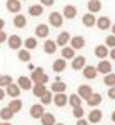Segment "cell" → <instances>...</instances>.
I'll return each instance as SVG.
<instances>
[{
  "label": "cell",
  "mask_w": 115,
  "mask_h": 125,
  "mask_svg": "<svg viewBox=\"0 0 115 125\" xmlns=\"http://www.w3.org/2000/svg\"><path fill=\"white\" fill-rule=\"evenodd\" d=\"M30 80H32V83H43V85H47L48 83V75L43 72L42 67H37V68H33V72H32V75H30Z\"/></svg>",
  "instance_id": "6da1fadb"
},
{
  "label": "cell",
  "mask_w": 115,
  "mask_h": 125,
  "mask_svg": "<svg viewBox=\"0 0 115 125\" xmlns=\"http://www.w3.org/2000/svg\"><path fill=\"white\" fill-rule=\"evenodd\" d=\"M48 23L52 25V27H62V23H63V17H62V13L60 12H52L50 15H48Z\"/></svg>",
  "instance_id": "7a4b0ae2"
},
{
  "label": "cell",
  "mask_w": 115,
  "mask_h": 125,
  "mask_svg": "<svg viewBox=\"0 0 115 125\" xmlns=\"http://www.w3.org/2000/svg\"><path fill=\"white\" fill-rule=\"evenodd\" d=\"M68 45L73 48V50H80V48L85 47V39L82 35H75V37H70V42Z\"/></svg>",
  "instance_id": "3957f363"
},
{
  "label": "cell",
  "mask_w": 115,
  "mask_h": 125,
  "mask_svg": "<svg viewBox=\"0 0 115 125\" xmlns=\"http://www.w3.org/2000/svg\"><path fill=\"white\" fill-rule=\"evenodd\" d=\"M7 43H9V47L12 50H19L23 45V40L20 39L19 35H10V37H7Z\"/></svg>",
  "instance_id": "277c9868"
},
{
  "label": "cell",
  "mask_w": 115,
  "mask_h": 125,
  "mask_svg": "<svg viewBox=\"0 0 115 125\" xmlns=\"http://www.w3.org/2000/svg\"><path fill=\"white\" fill-rule=\"evenodd\" d=\"M20 87L17 85V83H9V85L5 87V95H9V97H12V98H19V95H20Z\"/></svg>",
  "instance_id": "5b68a950"
},
{
  "label": "cell",
  "mask_w": 115,
  "mask_h": 125,
  "mask_svg": "<svg viewBox=\"0 0 115 125\" xmlns=\"http://www.w3.org/2000/svg\"><path fill=\"white\" fill-rule=\"evenodd\" d=\"M53 104L57 107H65L68 104V97L65 95V92H58V94H53Z\"/></svg>",
  "instance_id": "8992f818"
},
{
  "label": "cell",
  "mask_w": 115,
  "mask_h": 125,
  "mask_svg": "<svg viewBox=\"0 0 115 125\" xmlns=\"http://www.w3.org/2000/svg\"><path fill=\"white\" fill-rule=\"evenodd\" d=\"M62 17L67 20H72L77 17V7L75 5H65L63 10H62Z\"/></svg>",
  "instance_id": "52a82bcc"
},
{
  "label": "cell",
  "mask_w": 115,
  "mask_h": 125,
  "mask_svg": "<svg viewBox=\"0 0 115 125\" xmlns=\"http://www.w3.org/2000/svg\"><path fill=\"white\" fill-rule=\"evenodd\" d=\"M48 33H50V27H48L47 23H40L35 27V35H37L38 39H47Z\"/></svg>",
  "instance_id": "ba28073f"
},
{
  "label": "cell",
  "mask_w": 115,
  "mask_h": 125,
  "mask_svg": "<svg viewBox=\"0 0 115 125\" xmlns=\"http://www.w3.org/2000/svg\"><path fill=\"white\" fill-rule=\"evenodd\" d=\"M43 114H45V108H43L42 104H33L30 107V117L32 118H40Z\"/></svg>",
  "instance_id": "9c48e42d"
},
{
  "label": "cell",
  "mask_w": 115,
  "mask_h": 125,
  "mask_svg": "<svg viewBox=\"0 0 115 125\" xmlns=\"http://www.w3.org/2000/svg\"><path fill=\"white\" fill-rule=\"evenodd\" d=\"M87 65V58L84 57V55H78V57H73L72 58V68L73 70H82V68Z\"/></svg>",
  "instance_id": "30bf717a"
},
{
  "label": "cell",
  "mask_w": 115,
  "mask_h": 125,
  "mask_svg": "<svg viewBox=\"0 0 115 125\" xmlns=\"http://www.w3.org/2000/svg\"><path fill=\"white\" fill-rule=\"evenodd\" d=\"M95 68H97V72H98V73L107 75V73H110V72H112V63H110L108 60H105V58H104V60H100V63H98Z\"/></svg>",
  "instance_id": "8fae6325"
},
{
  "label": "cell",
  "mask_w": 115,
  "mask_h": 125,
  "mask_svg": "<svg viewBox=\"0 0 115 125\" xmlns=\"http://www.w3.org/2000/svg\"><path fill=\"white\" fill-rule=\"evenodd\" d=\"M7 10H9L10 13H20L22 2L20 0H7Z\"/></svg>",
  "instance_id": "7c38bea8"
},
{
  "label": "cell",
  "mask_w": 115,
  "mask_h": 125,
  "mask_svg": "<svg viewBox=\"0 0 115 125\" xmlns=\"http://www.w3.org/2000/svg\"><path fill=\"white\" fill-rule=\"evenodd\" d=\"M95 25L100 30H108L110 27H112V22H110V19H108V17H105V15H104V17H98V19L95 20Z\"/></svg>",
  "instance_id": "4fadbf2b"
},
{
  "label": "cell",
  "mask_w": 115,
  "mask_h": 125,
  "mask_svg": "<svg viewBox=\"0 0 115 125\" xmlns=\"http://www.w3.org/2000/svg\"><path fill=\"white\" fill-rule=\"evenodd\" d=\"M52 68H53V72H57V73L65 72V68H67V60H65V58H57V60L52 63Z\"/></svg>",
  "instance_id": "5bb4252c"
},
{
  "label": "cell",
  "mask_w": 115,
  "mask_h": 125,
  "mask_svg": "<svg viewBox=\"0 0 115 125\" xmlns=\"http://www.w3.org/2000/svg\"><path fill=\"white\" fill-rule=\"evenodd\" d=\"M82 70H84V77L88 78V80H94V78H97V75H98V72H97V68L94 67V65H85Z\"/></svg>",
  "instance_id": "9a60e30c"
},
{
  "label": "cell",
  "mask_w": 115,
  "mask_h": 125,
  "mask_svg": "<svg viewBox=\"0 0 115 125\" xmlns=\"http://www.w3.org/2000/svg\"><path fill=\"white\" fill-rule=\"evenodd\" d=\"M102 117H104L102 110H98V108H94V110L88 114V124H98V122L102 120Z\"/></svg>",
  "instance_id": "2e32d148"
},
{
  "label": "cell",
  "mask_w": 115,
  "mask_h": 125,
  "mask_svg": "<svg viewBox=\"0 0 115 125\" xmlns=\"http://www.w3.org/2000/svg\"><path fill=\"white\" fill-rule=\"evenodd\" d=\"M92 94H94V92H92V87L90 85H80L78 87V94H77V95L80 97L82 100H87Z\"/></svg>",
  "instance_id": "e0dca14e"
},
{
  "label": "cell",
  "mask_w": 115,
  "mask_h": 125,
  "mask_svg": "<svg viewBox=\"0 0 115 125\" xmlns=\"http://www.w3.org/2000/svg\"><path fill=\"white\" fill-rule=\"evenodd\" d=\"M95 20H97V17H95V13H85L84 17H82V22H84V25L85 27H88V29H92V27H95Z\"/></svg>",
  "instance_id": "ac0fdd59"
},
{
  "label": "cell",
  "mask_w": 115,
  "mask_h": 125,
  "mask_svg": "<svg viewBox=\"0 0 115 125\" xmlns=\"http://www.w3.org/2000/svg\"><path fill=\"white\" fill-rule=\"evenodd\" d=\"M94 53H95V57L97 58H107L108 57V47L107 45H97L95 50H94Z\"/></svg>",
  "instance_id": "d6986e66"
},
{
  "label": "cell",
  "mask_w": 115,
  "mask_h": 125,
  "mask_svg": "<svg viewBox=\"0 0 115 125\" xmlns=\"http://www.w3.org/2000/svg\"><path fill=\"white\" fill-rule=\"evenodd\" d=\"M17 85L20 87V90H30L33 83H32L30 77H19V80H17Z\"/></svg>",
  "instance_id": "ffe728a7"
},
{
  "label": "cell",
  "mask_w": 115,
  "mask_h": 125,
  "mask_svg": "<svg viewBox=\"0 0 115 125\" xmlns=\"http://www.w3.org/2000/svg\"><path fill=\"white\" fill-rule=\"evenodd\" d=\"M68 42H70V33H68V32H60V35H58L57 40H55L57 47L58 45H60V47H65V45H68Z\"/></svg>",
  "instance_id": "44dd1931"
},
{
  "label": "cell",
  "mask_w": 115,
  "mask_h": 125,
  "mask_svg": "<svg viewBox=\"0 0 115 125\" xmlns=\"http://www.w3.org/2000/svg\"><path fill=\"white\" fill-rule=\"evenodd\" d=\"M30 90H32V94L37 97V98H40V97L45 94V90H47V85H43V83H33Z\"/></svg>",
  "instance_id": "7402d4cb"
},
{
  "label": "cell",
  "mask_w": 115,
  "mask_h": 125,
  "mask_svg": "<svg viewBox=\"0 0 115 125\" xmlns=\"http://www.w3.org/2000/svg\"><path fill=\"white\" fill-rule=\"evenodd\" d=\"M13 27H15V29H23V27H27V19H25V15H22V13H15Z\"/></svg>",
  "instance_id": "603a6c76"
},
{
  "label": "cell",
  "mask_w": 115,
  "mask_h": 125,
  "mask_svg": "<svg viewBox=\"0 0 115 125\" xmlns=\"http://www.w3.org/2000/svg\"><path fill=\"white\" fill-rule=\"evenodd\" d=\"M43 50H45V53L48 55H53L55 52H57V43H55V40H45V43H43Z\"/></svg>",
  "instance_id": "cb8c5ba5"
},
{
  "label": "cell",
  "mask_w": 115,
  "mask_h": 125,
  "mask_svg": "<svg viewBox=\"0 0 115 125\" xmlns=\"http://www.w3.org/2000/svg\"><path fill=\"white\" fill-rule=\"evenodd\" d=\"M22 105H23V104H22V100H20V98H12V100H10V104L7 107L12 110V114L15 115L17 112H20V110H22Z\"/></svg>",
  "instance_id": "d4e9b609"
},
{
  "label": "cell",
  "mask_w": 115,
  "mask_h": 125,
  "mask_svg": "<svg viewBox=\"0 0 115 125\" xmlns=\"http://www.w3.org/2000/svg\"><path fill=\"white\" fill-rule=\"evenodd\" d=\"M60 55H62V58H65V60H72V58L75 57V50L70 47V45H65V47H62Z\"/></svg>",
  "instance_id": "484cf974"
},
{
  "label": "cell",
  "mask_w": 115,
  "mask_h": 125,
  "mask_svg": "<svg viewBox=\"0 0 115 125\" xmlns=\"http://www.w3.org/2000/svg\"><path fill=\"white\" fill-rule=\"evenodd\" d=\"M87 9H88L90 13H97V12H100V10H102V2H100V0H88Z\"/></svg>",
  "instance_id": "4316f807"
},
{
  "label": "cell",
  "mask_w": 115,
  "mask_h": 125,
  "mask_svg": "<svg viewBox=\"0 0 115 125\" xmlns=\"http://www.w3.org/2000/svg\"><path fill=\"white\" fill-rule=\"evenodd\" d=\"M87 102H88V105L92 107V108H95L102 104V95L100 94H92V95L87 98Z\"/></svg>",
  "instance_id": "83f0119b"
},
{
  "label": "cell",
  "mask_w": 115,
  "mask_h": 125,
  "mask_svg": "<svg viewBox=\"0 0 115 125\" xmlns=\"http://www.w3.org/2000/svg\"><path fill=\"white\" fill-rule=\"evenodd\" d=\"M40 122H42V125H53L57 120H55V115L53 114H50V112H45L43 115L40 117Z\"/></svg>",
  "instance_id": "f1b7e54d"
},
{
  "label": "cell",
  "mask_w": 115,
  "mask_h": 125,
  "mask_svg": "<svg viewBox=\"0 0 115 125\" xmlns=\"http://www.w3.org/2000/svg\"><path fill=\"white\" fill-rule=\"evenodd\" d=\"M65 90H67V85H65V82H62V80H57V82H53V83H52V88H50V92H52V94L65 92Z\"/></svg>",
  "instance_id": "f546056e"
},
{
  "label": "cell",
  "mask_w": 115,
  "mask_h": 125,
  "mask_svg": "<svg viewBox=\"0 0 115 125\" xmlns=\"http://www.w3.org/2000/svg\"><path fill=\"white\" fill-rule=\"evenodd\" d=\"M42 13H43V5H38V3L30 5V9H29V15L30 17H40Z\"/></svg>",
  "instance_id": "4dcf8cb0"
},
{
  "label": "cell",
  "mask_w": 115,
  "mask_h": 125,
  "mask_svg": "<svg viewBox=\"0 0 115 125\" xmlns=\"http://www.w3.org/2000/svg\"><path fill=\"white\" fill-rule=\"evenodd\" d=\"M19 60H22V62H30L32 60V55H30V50H27V48H19Z\"/></svg>",
  "instance_id": "1f68e13d"
},
{
  "label": "cell",
  "mask_w": 115,
  "mask_h": 125,
  "mask_svg": "<svg viewBox=\"0 0 115 125\" xmlns=\"http://www.w3.org/2000/svg\"><path fill=\"white\" fill-rule=\"evenodd\" d=\"M52 98H53V94L50 90H45V94L40 97V104L42 105H48V104H52Z\"/></svg>",
  "instance_id": "d6a6232c"
},
{
  "label": "cell",
  "mask_w": 115,
  "mask_h": 125,
  "mask_svg": "<svg viewBox=\"0 0 115 125\" xmlns=\"http://www.w3.org/2000/svg\"><path fill=\"white\" fill-rule=\"evenodd\" d=\"M13 117V114H12V110H10L9 107H3L2 110H0V118L3 120V122H7V120H10Z\"/></svg>",
  "instance_id": "836d02e7"
},
{
  "label": "cell",
  "mask_w": 115,
  "mask_h": 125,
  "mask_svg": "<svg viewBox=\"0 0 115 125\" xmlns=\"http://www.w3.org/2000/svg\"><path fill=\"white\" fill-rule=\"evenodd\" d=\"M104 85H107V87H114L115 85V73L114 72L104 75Z\"/></svg>",
  "instance_id": "e575fe53"
},
{
  "label": "cell",
  "mask_w": 115,
  "mask_h": 125,
  "mask_svg": "<svg viewBox=\"0 0 115 125\" xmlns=\"http://www.w3.org/2000/svg\"><path fill=\"white\" fill-rule=\"evenodd\" d=\"M38 42L35 37H30V39H25V48L27 50H33V48H37Z\"/></svg>",
  "instance_id": "d590c367"
},
{
  "label": "cell",
  "mask_w": 115,
  "mask_h": 125,
  "mask_svg": "<svg viewBox=\"0 0 115 125\" xmlns=\"http://www.w3.org/2000/svg\"><path fill=\"white\" fill-rule=\"evenodd\" d=\"M68 104H70L72 107H80L82 105V98L77 95V94H73V95L68 97Z\"/></svg>",
  "instance_id": "8d00e7d4"
},
{
  "label": "cell",
  "mask_w": 115,
  "mask_h": 125,
  "mask_svg": "<svg viewBox=\"0 0 115 125\" xmlns=\"http://www.w3.org/2000/svg\"><path fill=\"white\" fill-rule=\"evenodd\" d=\"M12 82H13V80H12L10 75H2V77H0V87H2V88H5V87L9 85V83H12Z\"/></svg>",
  "instance_id": "74e56055"
},
{
  "label": "cell",
  "mask_w": 115,
  "mask_h": 125,
  "mask_svg": "<svg viewBox=\"0 0 115 125\" xmlns=\"http://www.w3.org/2000/svg\"><path fill=\"white\" fill-rule=\"evenodd\" d=\"M84 114H85V112H84L82 105H80V107H73V117H75V118H82Z\"/></svg>",
  "instance_id": "f35d334b"
},
{
  "label": "cell",
  "mask_w": 115,
  "mask_h": 125,
  "mask_svg": "<svg viewBox=\"0 0 115 125\" xmlns=\"http://www.w3.org/2000/svg\"><path fill=\"white\" fill-rule=\"evenodd\" d=\"M105 45L107 47H110V48H114L115 47V35H108L105 39Z\"/></svg>",
  "instance_id": "ab89813d"
},
{
  "label": "cell",
  "mask_w": 115,
  "mask_h": 125,
  "mask_svg": "<svg viewBox=\"0 0 115 125\" xmlns=\"http://www.w3.org/2000/svg\"><path fill=\"white\" fill-rule=\"evenodd\" d=\"M55 3V0H40V5H43V7H52Z\"/></svg>",
  "instance_id": "60d3db41"
},
{
  "label": "cell",
  "mask_w": 115,
  "mask_h": 125,
  "mask_svg": "<svg viewBox=\"0 0 115 125\" xmlns=\"http://www.w3.org/2000/svg\"><path fill=\"white\" fill-rule=\"evenodd\" d=\"M108 98H112V100H115V85L108 88Z\"/></svg>",
  "instance_id": "b9f144b4"
},
{
  "label": "cell",
  "mask_w": 115,
  "mask_h": 125,
  "mask_svg": "<svg viewBox=\"0 0 115 125\" xmlns=\"http://www.w3.org/2000/svg\"><path fill=\"white\" fill-rule=\"evenodd\" d=\"M3 42H7V33L3 30H0V43H3Z\"/></svg>",
  "instance_id": "7bdbcfd3"
},
{
  "label": "cell",
  "mask_w": 115,
  "mask_h": 125,
  "mask_svg": "<svg viewBox=\"0 0 115 125\" xmlns=\"http://www.w3.org/2000/svg\"><path fill=\"white\" fill-rule=\"evenodd\" d=\"M78 122H77V125H88V120H84V118H77Z\"/></svg>",
  "instance_id": "ee69618b"
},
{
  "label": "cell",
  "mask_w": 115,
  "mask_h": 125,
  "mask_svg": "<svg viewBox=\"0 0 115 125\" xmlns=\"http://www.w3.org/2000/svg\"><path fill=\"white\" fill-rule=\"evenodd\" d=\"M108 57L112 58V60H115V47L112 48V50H108Z\"/></svg>",
  "instance_id": "f6af8a7d"
},
{
  "label": "cell",
  "mask_w": 115,
  "mask_h": 125,
  "mask_svg": "<svg viewBox=\"0 0 115 125\" xmlns=\"http://www.w3.org/2000/svg\"><path fill=\"white\" fill-rule=\"evenodd\" d=\"M3 98H5V88H2V87H0V102H2Z\"/></svg>",
  "instance_id": "bcb514c9"
},
{
  "label": "cell",
  "mask_w": 115,
  "mask_h": 125,
  "mask_svg": "<svg viewBox=\"0 0 115 125\" xmlns=\"http://www.w3.org/2000/svg\"><path fill=\"white\" fill-rule=\"evenodd\" d=\"M3 27H5V20L0 19V30H3Z\"/></svg>",
  "instance_id": "7dc6e473"
},
{
  "label": "cell",
  "mask_w": 115,
  "mask_h": 125,
  "mask_svg": "<svg viewBox=\"0 0 115 125\" xmlns=\"http://www.w3.org/2000/svg\"><path fill=\"white\" fill-rule=\"evenodd\" d=\"M110 118H112V122H115V110L112 112V117H110Z\"/></svg>",
  "instance_id": "c3c4849f"
},
{
  "label": "cell",
  "mask_w": 115,
  "mask_h": 125,
  "mask_svg": "<svg viewBox=\"0 0 115 125\" xmlns=\"http://www.w3.org/2000/svg\"><path fill=\"white\" fill-rule=\"evenodd\" d=\"M110 29H112V35H115V23L112 25V27H110Z\"/></svg>",
  "instance_id": "681fc988"
},
{
  "label": "cell",
  "mask_w": 115,
  "mask_h": 125,
  "mask_svg": "<svg viewBox=\"0 0 115 125\" xmlns=\"http://www.w3.org/2000/svg\"><path fill=\"white\" fill-rule=\"evenodd\" d=\"M2 125H12V124H10L9 120H7V122H3V124H2Z\"/></svg>",
  "instance_id": "f907efd6"
},
{
  "label": "cell",
  "mask_w": 115,
  "mask_h": 125,
  "mask_svg": "<svg viewBox=\"0 0 115 125\" xmlns=\"http://www.w3.org/2000/svg\"><path fill=\"white\" fill-rule=\"evenodd\" d=\"M53 125H65V124H57V122H55V124H53Z\"/></svg>",
  "instance_id": "816d5d0a"
},
{
  "label": "cell",
  "mask_w": 115,
  "mask_h": 125,
  "mask_svg": "<svg viewBox=\"0 0 115 125\" xmlns=\"http://www.w3.org/2000/svg\"><path fill=\"white\" fill-rule=\"evenodd\" d=\"M20 2H25V0H20Z\"/></svg>",
  "instance_id": "f5cc1de1"
},
{
  "label": "cell",
  "mask_w": 115,
  "mask_h": 125,
  "mask_svg": "<svg viewBox=\"0 0 115 125\" xmlns=\"http://www.w3.org/2000/svg\"><path fill=\"white\" fill-rule=\"evenodd\" d=\"M0 125H2V122H0Z\"/></svg>",
  "instance_id": "db71d44e"
}]
</instances>
